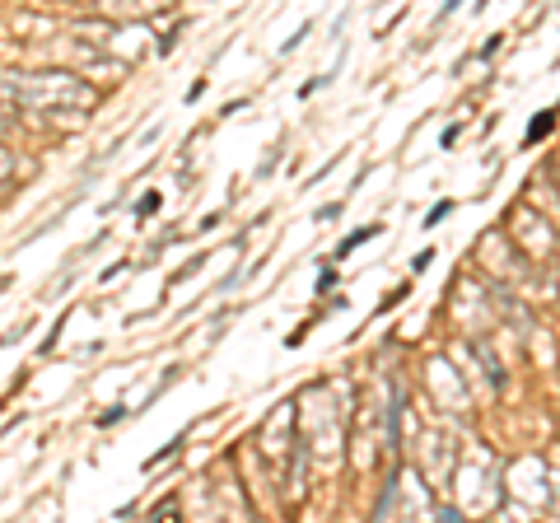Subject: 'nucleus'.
Wrapping results in <instances>:
<instances>
[{
    "mask_svg": "<svg viewBox=\"0 0 560 523\" xmlns=\"http://www.w3.org/2000/svg\"><path fill=\"white\" fill-rule=\"evenodd\" d=\"M0 89L14 93L19 103L28 108H42V103H56V98H70V103H89V89L75 84L65 75H0Z\"/></svg>",
    "mask_w": 560,
    "mask_h": 523,
    "instance_id": "f257e3e1",
    "label": "nucleus"
},
{
    "mask_svg": "<svg viewBox=\"0 0 560 523\" xmlns=\"http://www.w3.org/2000/svg\"><path fill=\"white\" fill-rule=\"evenodd\" d=\"M457 5H462V0H443V14H453Z\"/></svg>",
    "mask_w": 560,
    "mask_h": 523,
    "instance_id": "423d86ee",
    "label": "nucleus"
},
{
    "mask_svg": "<svg viewBox=\"0 0 560 523\" xmlns=\"http://www.w3.org/2000/svg\"><path fill=\"white\" fill-rule=\"evenodd\" d=\"M378 234V224H365V229H355V234H346L341 238V248H337V257H346V252H355L360 248V243H365V238H374Z\"/></svg>",
    "mask_w": 560,
    "mask_h": 523,
    "instance_id": "f03ea898",
    "label": "nucleus"
},
{
    "mask_svg": "<svg viewBox=\"0 0 560 523\" xmlns=\"http://www.w3.org/2000/svg\"><path fill=\"white\" fill-rule=\"evenodd\" d=\"M551 127H556V112H537V117L528 122V145H533V141H542V136H547Z\"/></svg>",
    "mask_w": 560,
    "mask_h": 523,
    "instance_id": "7ed1b4c3",
    "label": "nucleus"
},
{
    "mask_svg": "<svg viewBox=\"0 0 560 523\" xmlns=\"http://www.w3.org/2000/svg\"><path fill=\"white\" fill-rule=\"evenodd\" d=\"M448 210H453V201H439V206H434V210H430V215H425V220H420V224H425V229H430V224H439L443 215H448Z\"/></svg>",
    "mask_w": 560,
    "mask_h": 523,
    "instance_id": "20e7f679",
    "label": "nucleus"
},
{
    "mask_svg": "<svg viewBox=\"0 0 560 523\" xmlns=\"http://www.w3.org/2000/svg\"><path fill=\"white\" fill-rule=\"evenodd\" d=\"M430 257H434V252H416V257H411V271H425V266H430Z\"/></svg>",
    "mask_w": 560,
    "mask_h": 523,
    "instance_id": "39448f33",
    "label": "nucleus"
}]
</instances>
